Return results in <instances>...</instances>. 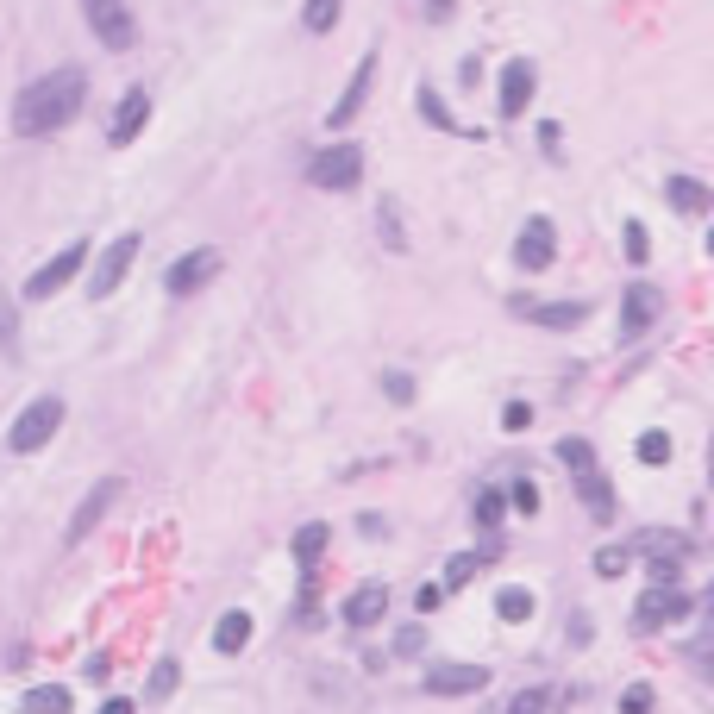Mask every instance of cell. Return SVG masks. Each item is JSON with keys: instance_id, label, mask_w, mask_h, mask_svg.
I'll list each match as a JSON object with an SVG mask.
<instances>
[{"instance_id": "5", "label": "cell", "mask_w": 714, "mask_h": 714, "mask_svg": "<svg viewBox=\"0 0 714 714\" xmlns=\"http://www.w3.org/2000/svg\"><path fill=\"white\" fill-rule=\"evenodd\" d=\"M213 276H220V251H213V245H195V251H182L176 264H170L163 289H170V295H195V289H207Z\"/></svg>"}, {"instance_id": "11", "label": "cell", "mask_w": 714, "mask_h": 714, "mask_svg": "<svg viewBox=\"0 0 714 714\" xmlns=\"http://www.w3.org/2000/svg\"><path fill=\"white\" fill-rule=\"evenodd\" d=\"M508 307H514L520 320H533V326H583V320H589L583 301H527V295H520V301H508Z\"/></svg>"}, {"instance_id": "2", "label": "cell", "mask_w": 714, "mask_h": 714, "mask_svg": "<svg viewBox=\"0 0 714 714\" xmlns=\"http://www.w3.org/2000/svg\"><path fill=\"white\" fill-rule=\"evenodd\" d=\"M57 426H63V401H57V395H38V401H26L19 420L7 426V451H13V458H32V451H44V445L57 439Z\"/></svg>"}, {"instance_id": "10", "label": "cell", "mask_w": 714, "mask_h": 714, "mask_svg": "<svg viewBox=\"0 0 714 714\" xmlns=\"http://www.w3.org/2000/svg\"><path fill=\"white\" fill-rule=\"evenodd\" d=\"M82 264H88V245H63V251L51 257V264H44V270H38V276L26 282V295H32V301H44V295H57L63 282H76V270H82Z\"/></svg>"}, {"instance_id": "37", "label": "cell", "mask_w": 714, "mask_h": 714, "mask_svg": "<svg viewBox=\"0 0 714 714\" xmlns=\"http://www.w3.org/2000/svg\"><path fill=\"white\" fill-rule=\"evenodd\" d=\"M646 226H639V220H627V264H646Z\"/></svg>"}, {"instance_id": "4", "label": "cell", "mask_w": 714, "mask_h": 714, "mask_svg": "<svg viewBox=\"0 0 714 714\" xmlns=\"http://www.w3.org/2000/svg\"><path fill=\"white\" fill-rule=\"evenodd\" d=\"M357 176H364V151L357 145H326V151H314V163H307V182L314 188H351Z\"/></svg>"}, {"instance_id": "1", "label": "cell", "mask_w": 714, "mask_h": 714, "mask_svg": "<svg viewBox=\"0 0 714 714\" xmlns=\"http://www.w3.org/2000/svg\"><path fill=\"white\" fill-rule=\"evenodd\" d=\"M82 94H88V76H82L76 63H69V69H51V76H38V82L13 101V132H19V138H44V132L69 126V119L82 113Z\"/></svg>"}, {"instance_id": "42", "label": "cell", "mask_w": 714, "mask_h": 714, "mask_svg": "<svg viewBox=\"0 0 714 714\" xmlns=\"http://www.w3.org/2000/svg\"><path fill=\"white\" fill-rule=\"evenodd\" d=\"M420 13H426V19H433V26H439V19H451V0H420Z\"/></svg>"}, {"instance_id": "3", "label": "cell", "mask_w": 714, "mask_h": 714, "mask_svg": "<svg viewBox=\"0 0 714 714\" xmlns=\"http://www.w3.org/2000/svg\"><path fill=\"white\" fill-rule=\"evenodd\" d=\"M82 13H88V26H94V38H101L107 51H132L138 26H132V7H126V0H82Z\"/></svg>"}, {"instance_id": "39", "label": "cell", "mask_w": 714, "mask_h": 714, "mask_svg": "<svg viewBox=\"0 0 714 714\" xmlns=\"http://www.w3.org/2000/svg\"><path fill=\"white\" fill-rule=\"evenodd\" d=\"M383 389H389V401H414V376H408V370H389Z\"/></svg>"}, {"instance_id": "12", "label": "cell", "mask_w": 714, "mask_h": 714, "mask_svg": "<svg viewBox=\"0 0 714 714\" xmlns=\"http://www.w3.org/2000/svg\"><path fill=\"white\" fill-rule=\"evenodd\" d=\"M370 82H376V57H364L357 63V76L345 82V94H339V107H332L326 119H332V132H345L357 113H364V101H370Z\"/></svg>"}, {"instance_id": "19", "label": "cell", "mask_w": 714, "mask_h": 714, "mask_svg": "<svg viewBox=\"0 0 714 714\" xmlns=\"http://www.w3.org/2000/svg\"><path fill=\"white\" fill-rule=\"evenodd\" d=\"M621 307H627V332H646V326H652V320L664 314V295L652 289V282H633Z\"/></svg>"}, {"instance_id": "21", "label": "cell", "mask_w": 714, "mask_h": 714, "mask_svg": "<svg viewBox=\"0 0 714 714\" xmlns=\"http://www.w3.org/2000/svg\"><path fill=\"white\" fill-rule=\"evenodd\" d=\"M326 520H307V527H295V564H301V577H314V564H320V552H326Z\"/></svg>"}, {"instance_id": "36", "label": "cell", "mask_w": 714, "mask_h": 714, "mask_svg": "<svg viewBox=\"0 0 714 714\" xmlns=\"http://www.w3.org/2000/svg\"><path fill=\"white\" fill-rule=\"evenodd\" d=\"M621 714H652V683H633L621 696Z\"/></svg>"}, {"instance_id": "18", "label": "cell", "mask_w": 714, "mask_h": 714, "mask_svg": "<svg viewBox=\"0 0 714 714\" xmlns=\"http://www.w3.org/2000/svg\"><path fill=\"white\" fill-rule=\"evenodd\" d=\"M664 201H671L677 213H689V220H702V213L714 207V195H708L696 176H671V182H664Z\"/></svg>"}, {"instance_id": "14", "label": "cell", "mask_w": 714, "mask_h": 714, "mask_svg": "<svg viewBox=\"0 0 714 714\" xmlns=\"http://www.w3.org/2000/svg\"><path fill=\"white\" fill-rule=\"evenodd\" d=\"M483 683H489L483 664H439V671H426V689H433V696H476Z\"/></svg>"}, {"instance_id": "13", "label": "cell", "mask_w": 714, "mask_h": 714, "mask_svg": "<svg viewBox=\"0 0 714 714\" xmlns=\"http://www.w3.org/2000/svg\"><path fill=\"white\" fill-rule=\"evenodd\" d=\"M145 119H151V94L145 88H126V101H119L113 126H107V145H132V138L145 132Z\"/></svg>"}, {"instance_id": "25", "label": "cell", "mask_w": 714, "mask_h": 714, "mask_svg": "<svg viewBox=\"0 0 714 714\" xmlns=\"http://www.w3.org/2000/svg\"><path fill=\"white\" fill-rule=\"evenodd\" d=\"M558 458L570 464V476H583V470H595V445L589 439H558Z\"/></svg>"}, {"instance_id": "43", "label": "cell", "mask_w": 714, "mask_h": 714, "mask_svg": "<svg viewBox=\"0 0 714 714\" xmlns=\"http://www.w3.org/2000/svg\"><path fill=\"white\" fill-rule=\"evenodd\" d=\"M101 714H132V702H126V696H113V702H107Z\"/></svg>"}, {"instance_id": "15", "label": "cell", "mask_w": 714, "mask_h": 714, "mask_svg": "<svg viewBox=\"0 0 714 714\" xmlns=\"http://www.w3.org/2000/svg\"><path fill=\"white\" fill-rule=\"evenodd\" d=\"M383 608H389V589L383 583H357L345 595V627H376V621H383Z\"/></svg>"}, {"instance_id": "35", "label": "cell", "mask_w": 714, "mask_h": 714, "mask_svg": "<svg viewBox=\"0 0 714 714\" xmlns=\"http://www.w3.org/2000/svg\"><path fill=\"white\" fill-rule=\"evenodd\" d=\"M502 502H508L514 514H539V489H533V483H514V495H502Z\"/></svg>"}, {"instance_id": "40", "label": "cell", "mask_w": 714, "mask_h": 714, "mask_svg": "<svg viewBox=\"0 0 714 714\" xmlns=\"http://www.w3.org/2000/svg\"><path fill=\"white\" fill-rule=\"evenodd\" d=\"M395 652H401V658L426 652V633H420V627H401V633H395Z\"/></svg>"}, {"instance_id": "22", "label": "cell", "mask_w": 714, "mask_h": 714, "mask_svg": "<svg viewBox=\"0 0 714 714\" xmlns=\"http://www.w3.org/2000/svg\"><path fill=\"white\" fill-rule=\"evenodd\" d=\"M495 614H502L508 627H520V621H533V589H527V583H508L502 595H495Z\"/></svg>"}, {"instance_id": "41", "label": "cell", "mask_w": 714, "mask_h": 714, "mask_svg": "<svg viewBox=\"0 0 714 714\" xmlns=\"http://www.w3.org/2000/svg\"><path fill=\"white\" fill-rule=\"evenodd\" d=\"M558 145H564V132H558V119H545V126H539V151H545V157H558Z\"/></svg>"}, {"instance_id": "20", "label": "cell", "mask_w": 714, "mask_h": 714, "mask_svg": "<svg viewBox=\"0 0 714 714\" xmlns=\"http://www.w3.org/2000/svg\"><path fill=\"white\" fill-rule=\"evenodd\" d=\"M245 646H251V614H245V608L220 614V627H213V652L232 658V652H245Z\"/></svg>"}, {"instance_id": "29", "label": "cell", "mask_w": 714, "mask_h": 714, "mask_svg": "<svg viewBox=\"0 0 714 714\" xmlns=\"http://www.w3.org/2000/svg\"><path fill=\"white\" fill-rule=\"evenodd\" d=\"M176 683H182V664H176V658H163L157 671H151V696H157V702H163V696H176Z\"/></svg>"}, {"instance_id": "7", "label": "cell", "mask_w": 714, "mask_h": 714, "mask_svg": "<svg viewBox=\"0 0 714 714\" xmlns=\"http://www.w3.org/2000/svg\"><path fill=\"white\" fill-rule=\"evenodd\" d=\"M677 614H689V595L683 589H646L639 595V608H633V633H658V627H671Z\"/></svg>"}, {"instance_id": "31", "label": "cell", "mask_w": 714, "mask_h": 714, "mask_svg": "<svg viewBox=\"0 0 714 714\" xmlns=\"http://www.w3.org/2000/svg\"><path fill=\"white\" fill-rule=\"evenodd\" d=\"M545 708H552V689H520L508 702V714H545Z\"/></svg>"}, {"instance_id": "34", "label": "cell", "mask_w": 714, "mask_h": 714, "mask_svg": "<svg viewBox=\"0 0 714 714\" xmlns=\"http://www.w3.org/2000/svg\"><path fill=\"white\" fill-rule=\"evenodd\" d=\"M502 514H508V502H502L495 489H483V495H476V520H483V527H495Z\"/></svg>"}, {"instance_id": "6", "label": "cell", "mask_w": 714, "mask_h": 714, "mask_svg": "<svg viewBox=\"0 0 714 714\" xmlns=\"http://www.w3.org/2000/svg\"><path fill=\"white\" fill-rule=\"evenodd\" d=\"M132 257H138V232H126V238H113V245L101 251V264H94V276H88V295L94 301H107L119 282H126V270H132Z\"/></svg>"}, {"instance_id": "17", "label": "cell", "mask_w": 714, "mask_h": 714, "mask_svg": "<svg viewBox=\"0 0 714 714\" xmlns=\"http://www.w3.org/2000/svg\"><path fill=\"white\" fill-rule=\"evenodd\" d=\"M577 495H583L589 520H602V527H608L614 514H621V502H614V483H608L602 470H583V476H577Z\"/></svg>"}, {"instance_id": "26", "label": "cell", "mask_w": 714, "mask_h": 714, "mask_svg": "<svg viewBox=\"0 0 714 714\" xmlns=\"http://www.w3.org/2000/svg\"><path fill=\"white\" fill-rule=\"evenodd\" d=\"M639 464H671V433H639Z\"/></svg>"}, {"instance_id": "9", "label": "cell", "mask_w": 714, "mask_h": 714, "mask_svg": "<svg viewBox=\"0 0 714 714\" xmlns=\"http://www.w3.org/2000/svg\"><path fill=\"white\" fill-rule=\"evenodd\" d=\"M552 257H558V232H552L545 213H533V220L520 226V238H514V264H520V270H545Z\"/></svg>"}, {"instance_id": "30", "label": "cell", "mask_w": 714, "mask_h": 714, "mask_svg": "<svg viewBox=\"0 0 714 714\" xmlns=\"http://www.w3.org/2000/svg\"><path fill=\"white\" fill-rule=\"evenodd\" d=\"M476 570H483V552H458V558L445 564V583L458 589V583H470V577H476Z\"/></svg>"}, {"instance_id": "27", "label": "cell", "mask_w": 714, "mask_h": 714, "mask_svg": "<svg viewBox=\"0 0 714 714\" xmlns=\"http://www.w3.org/2000/svg\"><path fill=\"white\" fill-rule=\"evenodd\" d=\"M13 351H19V314H13L7 289H0V357H13Z\"/></svg>"}, {"instance_id": "32", "label": "cell", "mask_w": 714, "mask_h": 714, "mask_svg": "<svg viewBox=\"0 0 714 714\" xmlns=\"http://www.w3.org/2000/svg\"><path fill=\"white\" fill-rule=\"evenodd\" d=\"M627 570V545H602L595 552V577H621Z\"/></svg>"}, {"instance_id": "24", "label": "cell", "mask_w": 714, "mask_h": 714, "mask_svg": "<svg viewBox=\"0 0 714 714\" xmlns=\"http://www.w3.org/2000/svg\"><path fill=\"white\" fill-rule=\"evenodd\" d=\"M339 7H345V0H307V7H301V26H307V32H332V26H339Z\"/></svg>"}, {"instance_id": "16", "label": "cell", "mask_w": 714, "mask_h": 714, "mask_svg": "<svg viewBox=\"0 0 714 714\" xmlns=\"http://www.w3.org/2000/svg\"><path fill=\"white\" fill-rule=\"evenodd\" d=\"M533 82H539V76H533V63H527V57H514V63L502 69V113H508V119L533 107Z\"/></svg>"}, {"instance_id": "28", "label": "cell", "mask_w": 714, "mask_h": 714, "mask_svg": "<svg viewBox=\"0 0 714 714\" xmlns=\"http://www.w3.org/2000/svg\"><path fill=\"white\" fill-rule=\"evenodd\" d=\"M420 113H426V119H433V126H439V132H458V119H451V107L439 101V94H433V88H420Z\"/></svg>"}, {"instance_id": "8", "label": "cell", "mask_w": 714, "mask_h": 714, "mask_svg": "<svg viewBox=\"0 0 714 714\" xmlns=\"http://www.w3.org/2000/svg\"><path fill=\"white\" fill-rule=\"evenodd\" d=\"M113 502H119V476H101V483H94V489L82 495V508H76V520L63 527V539H69V545H82V539L107 520V508H113Z\"/></svg>"}, {"instance_id": "38", "label": "cell", "mask_w": 714, "mask_h": 714, "mask_svg": "<svg viewBox=\"0 0 714 714\" xmlns=\"http://www.w3.org/2000/svg\"><path fill=\"white\" fill-rule=\"evenodd\" d=\"M502 426H508V433H527V426H533V408H527V401H508V408H502Z\"/></svg>"}, {"instance_id": "33", "label": "cell", "mask_w": 714, "mask_h": 714, "mask_svg": "<svg viewBox=\"0 0 714 714\" xmlns=\"http://www.w3.org/2000/svg\"><path fill=\"white\" fill-rule=\"evenodd\" d=\"M376 213H383V238H389V245L401 251V245H408V238H401V213H395V201L383 195V201H376Z\"/></svg>"}, {"instance_id": "23", "label": "cell", "mask_w": 714, "mask_h": 714, "mask_svg": "<svg viewBox=\"0 0 714 714\" xmlns=\"http://www.w3.org/2000/svg\"><path fill=\"white\" fill-rule=\"evenodd\" d=\"M76 708V696H69L63 683H38V689H26V714H69Z\"/></svg>"}]
</instances>
